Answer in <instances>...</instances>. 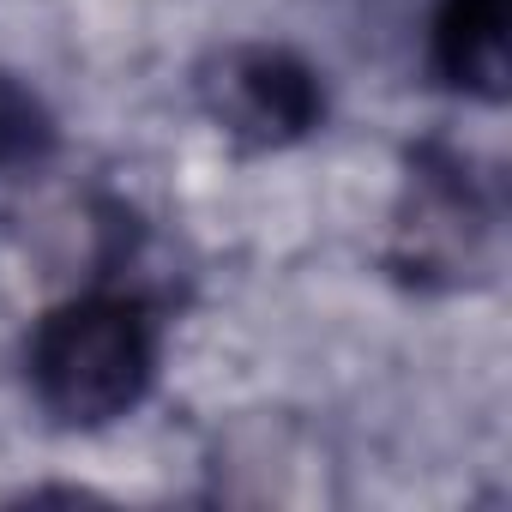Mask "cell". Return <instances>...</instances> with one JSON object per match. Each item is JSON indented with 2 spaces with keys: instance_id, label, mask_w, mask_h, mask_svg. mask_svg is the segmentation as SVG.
I'll list each match as a JSON object with an SVG mask.
<instances>
[{
  "instance_id": "1",
  "label": "cell",
  "mask_w": 512,
  "mask_h": 512,
  "mask_svg": "<svg viewBox=\"0 0 512 512\" xmlns=\"http://www.w3.org/2000/svg\"><path fill=\"white\" fill-rule=\"evenodd\" d=\"M31 392L67 428H103L139 410L157 374V326L139 296L91 290L43 314L31 332Z\"/></svg>"
},
{
  "instance_id": "2",
  "label": "cell",
  "mask_w": 512,
  "mask_h": 512,
  "mask_svg": "<svg viewBox=\"0 0 512 512\" xmlns=\"http://www.w3.org/2000/svg\"><path fill=\"white\" fill-rule=\"evenodd\" d=\"M199 103L217 121V133L247 151H284L326 121L320 73L296 49H278V43L223 49L199 73Z\"/></svg>"
},
{
  "instance_id": "3",
  "label": "cell",
  "mask_w": 512,
  "mask_h": 512,
  "mask_svg": "<svg viewBox=\"0 0 512 512\" xmlns=\"http://www.w3.org/2000/svg\"><path fill=\"white\" fill-rule=\"evenodd\" d=\"M482 235H488V211L476 199V181L464 175L458 157L422 151L410 163L398 217H392V266L398 278L440 290V284H464L482 260Z\"/></svg>"
},
{
  "instance_id": "4",
  "label": "cell",
  "mask_w": 512,
  "mask_h": 512,
  "mask_svg": "<svg viewBox=\"0 0 512 512\" xmlns=\"http://www.w3.org/2000/svg\"><path fill=\"white\" fill-rule=\"evenodd\" d=\"M506 19L512 0H440L434 7V67L452 91L500 103L506 97Z\"/></svg>"
},
{
  "instance_id": "5",
  "label": "cell",
  "mask_w": 512,
  "mask_h": 512,
  "mask_svg": "<svg viewBox=\"0 0 512 512\" xmlns=\"http://www.w3.org/2000/svg\"><path fill=\"white\" fill-rule=\"evenodd\" d=\"M49 151H55V115L25 79L0 73V175L37 169Z\"/></svg>"
}]
</instances>
